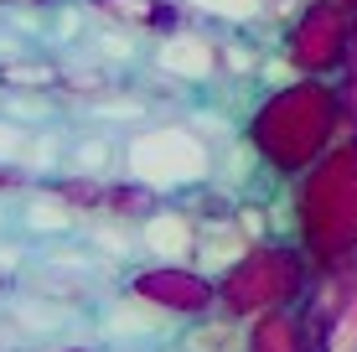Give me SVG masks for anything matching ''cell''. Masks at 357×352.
I'll return each mask as SVG.
<instances>
[{"label": "cell", "instance_id": "1", "mask_svg": "<svg viewBox=\"0 0 357 352\" xmlns=\"http://www.w3.org/2000/svg\"><path fill=\"white\" fill-rule=\"evenodd\" d=\"M342 135H352V125L337 78L275 83L243 119V140L254 145L264 171H275L280 181H301Z\"/></svg>", "mask_w": 357, "mask_h": 352}, {"label": "cell", "instance_id": "2", "mask_svg": "<svg viewBox=\"0 0 357 352\" xmlns=\"http://www.w3.org/2000/svg\"><path fill=\"white\" fill-rule=\"evenodd\" d=\"M290 238L316 275L357 259V135H342L301 181H290Z\"/></svg>", "mask_w": 357, "mask_h": 352}, {"label": "cell", "instance_id": "3", "mask_svg": "<svg viewBox=\"0 0 357 352\" xmlns=\"http://www.w3.org/2000/svg\"><path fill=\"white\" fill-rule=\"evenodd\" d=\"M125 181L181 202L218 181V145L192 119H145L125 135Z\"/></svg>", "mask_w": 357, "mask_h": 352}, {"label": "cell", "instance_id": "4", "mask_svg": "<svg viewBox=\"0 0 357 352\" xmlns=\"http://www.w3.org/2000/svg\"><path fill=\"white\" fill-rule=\"evenodd\" d=\"M316 285V264L305 259V249L295 238H269V244H254L238 264L218 280V311L238 321H254L264 311L280 306H301Z\"/></svg>", "mask_w": 357, "mask_h": 352}, {"label": "cell", "instance_id": "5", "mask_svg": "<svg viewBox=\"0 0 357 352\" xmlns=\"http://www.w3.org/2000/svg\"><path fill=\"white\" fill-rule=\"evenodd\" d=\"M352 31H357V16L342 10L337 0H305L285 26L280 57L290 63L295 78H342V68L352 57Z\"/></svg>", "mask_w": 357, "mask_h": 352}, {"label": "cell", "instance_id": "6", "mask_svg": "<svg viewBox=\"0 0 357 352\" xmlns=\"http://www.w3.org/2000/svg\"><path fill=\"white\" fill-rule=\"evenodd\" d=\"M181 332L187 326L176 316H166L151 300H140L125 280L114 290H104L93 306V347L98 352H171L181 342Z\"/></svg>", "mask_w": 357, "mask_h": 352}, {"label": "cell", "instance_id": "7", "mask_svg": "<svg viewBox=\"0 0 357 352\" xmlns=\"http://www.w3.org/2000/svg\"><path fill=\"white\" fill-rule=\"evenodd\" d=\"M125 285L140 300H151L155 311L176 316L181 326H192V321L218 311V280H207L197 264H135L125 275Z\"/></svg>", "mask_w": 357, "mask_h": 352}, {"label": "cell", "instance_id": "8", "mask_svg": "<svg viewBox=\"0 0 357 352\" xmlns=\"http://www.w3.org/2000/svg\"><path fill=\"white\" fill-rule=\"evenodd\" d=\"M301 306L316 352H357V259L342 270H321Z\"/></svg>", "mask_w": 357, "mask_h": 352}, {"label": "cell", "instance_id": "9", "mask_svg": "<svg viewBox=\"0 0 357 352\" xmlns=\"http://www.w3.org/2000/svg\"><path fill=\"white\" fill-rule=\"evenodd\" d=\"M151 68L161 78L181 83V89H207V83L223 78V36L202 31V26H176L166 36H155L151 47Z\"/></svg>", "mask_w": 357, "mask_h": 352}, {"label": "cell", "instance_id": "10", "mask_svg": "<svg viewBox=\"0 0 357 352\" xmlns=\"http://www.w3.org/2000/svg\"><path fill=\"white\" fill-rule=\"evenodd\" d=\"M83 228H89V213H83L57 181H36L26 197L16 202V234H26L36 249L63 244V238H78Z\"/></svg>", "mask_w": 357, "mask_h": 352}, {"label": "cell", "instance_id": "11", "mask_svg": "<svg viewBox=\"0 0 357 352\" xmlns=\"http://www.w3.org/2000/svg\"><path fill=\"white\" fill-rule=\"evenodd\" d=\"M197 213L187 202H161L151 217H140V254L145 264H192L197 254Z\"/></svg>", "mask_w": 357, "mask_h": 352}, {"label": "cell", "instance_id": "12", "mask_svg": "<svg viewBox=\"0 0 357 352\" xmlns=\"http://www.w3.org/2000/svg\"><path fill=\"white\" fill-rule=\"evenodd\" d=\"M68 176H78V181H119L125 176V135H119V130H104V125L73 130Z\"/></svg>", "mask_w": 357, "mask_h": 352}, {"label": "cell", "instance_id": "13", "mask_svg": "<svg viewBox=\"0 0 357 352\" xmlns=\"http://www.w3.org/2000/svg\"><path fill=\"white\" fill-rule=\"evenodd\" d=\"M197 223H202V228H197V254H192V264L207 275V280H223L233 264L254 249V238L238 228V213H228V217H197Z\"/></svg>", "mask_w": 357, "mask_h": 352}, {"label": "cell", "instance_id": "14", "mask_svg": "<svg viewBox=\"0 0 357 352\" xmlns=\"http://www.w3.org/2000/svg\"><path fill=\"white\" fill-rule=\"evenodd\" d=\"M249 352H316L305 306H280L249 321Z\"/></svg>", "mask_w": 357, "mask_h": 352}, {"label": "cell", "instance_id": "15", "mask_svg": "<svg viewBox=\"0 0 357 352\" xmlns=\"http://www.w3.org/2000/svg\"><path fill=\"white\" fill-rule=\"evenodd\" d=\"M83 244H89L109 270H119V275H130L135 264H145V254H140V223H130V217H89Z\"/></svg>", "mask_w": 357, "mask_h": 352}, {"label": "cell", "instance_id": "16", "mask_svg": "<svg viewBox=\"0 0 357 352\" xmlns=\"http://www.w3.org/2000/svg\"><path fill=\"white\" fill-rule=\"evenodd\" d=\"M93 10L104 21H114V26H125V31H155V36H166V31H176V26H187V10L176 6V0H93Z\"/></svg>", "mask_w": 357, "mask_h": 352}, {"label": "cell", "instance_id": "17", "mask_svg": "<svg viewBox=\"0 0 357 352\" xmlns=\"http://www.w3.org/2000/svg\"><path fill=\"white\" fill-rule=\"evenodd\" d=\"M181 347L187 352H249V321L228 316V311H213V316L192 321L181 332Z\"/></svg>", "mask_w": 357, "mask_h": 352}, {"label": "cell", "instance_id": "18", "mask_svg": "<svg viewBox=\"0 0 357 352\" xmlns=\"http://www.w3.org/2000/svg\"><path fill=\"white\" fill-rule=\"evenodd\" d=\"M68 151H73V130H63V119H57V125L31 130L26 176H31V181H57V176L68 171Z\"/></svg>", "mask_w": 357, "mask_h": 352}, {"label": "cell", "instance_id": "19", "mask_svg": "<svg viewBox=\"0 0 357 352\" xmlns=\"http://www.w3.org/2000/svg\"><path fill=\"white\" fill-rule=\"evenodd\" d=\"M176 6L207 26H228V31H254L269 16V0H176Z\"/></svg>", "mask_w": 357, "mask_h": 352}, {"label": "cell", "instance_id": "20", "mask_svg": "<svg viewBox=\"0 0 357 352\" xmlns=\"http://www.w3.org/2000/svg\"><path fill=\"white\" fill-rule=\"evenodd\" d=\"M26 151H31V125H21V119H10L0 109V166H21L26 171Z\"/></svg>", "mask_w": 357, "mask_h": 352}, {"label": "cell", "instance_id": "21", "mask_svg": "<svg viewBox=\"0 0 357 352\" xmlns=\"http://www.w3.org/2000/svg\"><path fill=\"white\" fill-rule=\"evenodd\" d=\"M223 72H228V78H254V72H259V52L249 47L243 31L223 36Z\"/></svg>", "mask_w": 357, "mask_h": 352}, {"label": "cell", "instance_id": "22", "mask_svg": "<svg viewBox=\"0 0 357 352\" xmlns=\"http://www.w3.org/2000/svg\"><path fill=\"white\" fill-rule=\"evenodd\" d=\"M337 89H342V104H347V125L357 135V31H352V57H347V68H342Z\"/></svg>", "mask_w": 357, "mask_h": 352}, {"label": "cell", "instance_id": "23", "mask_svg": "<svg viewBox=\"0 0 357 352\" xmlns=\"http://www.w3.org/2000/svg\"><path fill=\"white\" fill-rule=\"evenodd\" d=\"M31 187H36V181L21 171V166H0V197H6V202H21Z\"/></svg>", "mask_w": 357, "mask_h": 352}, {"label": "cell", "instance_id": "24", "mask_svg": "<svg viewBox=\"0 0 357 352\" xmlns=\"http://www.w3.org/2000/svg\"><path fill=\"white\" fill-rule=\"evenodd\" d=\"M6 234H16V202L0 197V238H6Z\"/></svg>", "mask_w": 357, "mask_h": 352}, {"label": "cell", "instance_id": "25", "mask_svg": "<svg viewBox=\"0 0 357 352\" xmlns=\"http://www.w3.org/2000/svg\"><path fill=\"white\" fill-rule=\"evenodd\" d=\"M21 6H42L47 10V6H63V0H0V10H21Z\"/></svg>", "mask_w": 357, "mask_h": 352}, {"label": "cell", "instance_id": "26", "mask_svg": "<svg viewBox=\"0 0 357 352\" xmlns=\"http://www.w3.org/2000/svg\"><path fill=\"white\" fill-rule=\"evenodd\" d=\"M337 6H342V10H352V16H357V0H337Z\"/></svg>", "mask_w": 357, "mask_h": 352}, {"label": "cell", "instance_id": "27", "mask_svg": "<svg viewBox=\"0 0 357 352\" xmlns=\"http://www.w3.org/2000/svg\"><path fill=\"white\" fill-rule=\"evenodd\" d=\"M0 99H6V89H0Z\"/></svg>", "mask_w": 357, "mask_h": 352}]
</instances>
